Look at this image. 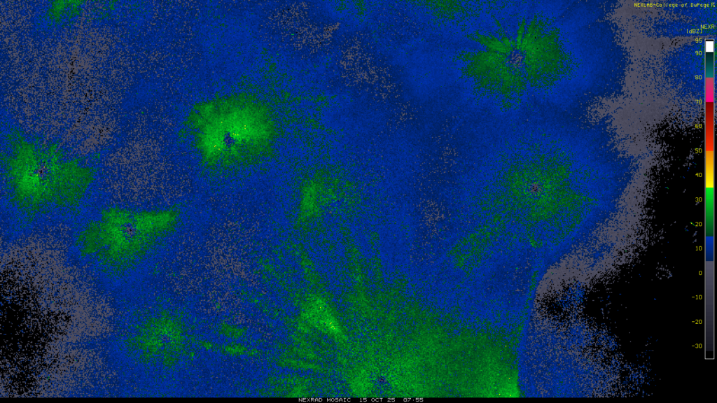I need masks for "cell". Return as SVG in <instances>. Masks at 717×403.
<instances>
[{
	"label": "cell",
	"mask_w": 717,
	"mask_h": 403,
	"mask_svg": "<svg viewBox=\"0 0 717 403\" xmlns=\"http://www.w3.org/2000/svg\"><path fill=\"white\" fill-rule=\"evenodd\" d=\"M227 107V111H221L220 107L216 108V123L210 124V141L214 148H223L230 141L246 143L257 140L260 136L262 115L256 110L251 111L249 106L235 105Z\"/></svg>",
	"instance_id": "1"
}]
</instances>
